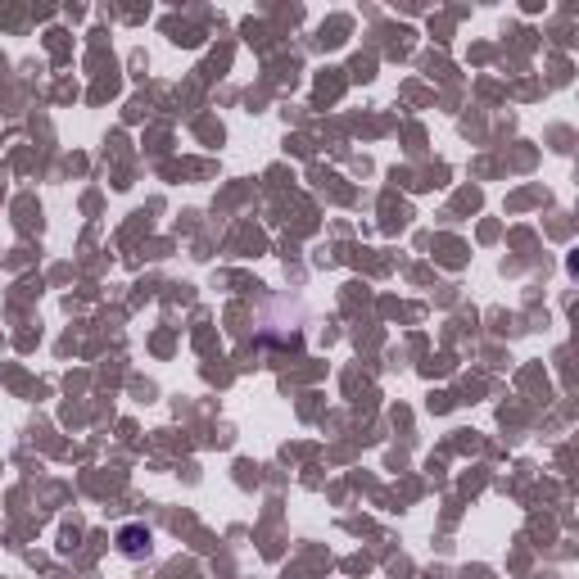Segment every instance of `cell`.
<instances>
[{
	"label": "cell",
	"instance_id": "cell-1",
	"mask_svg": "<svg viewBox=\"0 0 579 579\" xmlns=\"http://www.w3.org/2000/svg\"><path fill=\"white\" fill-rule=\"evenodd\" d=\"M150 547H154V534H150L145 525H136V520H132V525H123V529H118V552H123V556L141 561V556H150Z\"/></svg>",
	"mask_w": 579,
	"mask_h": 579
}]
</instances>
